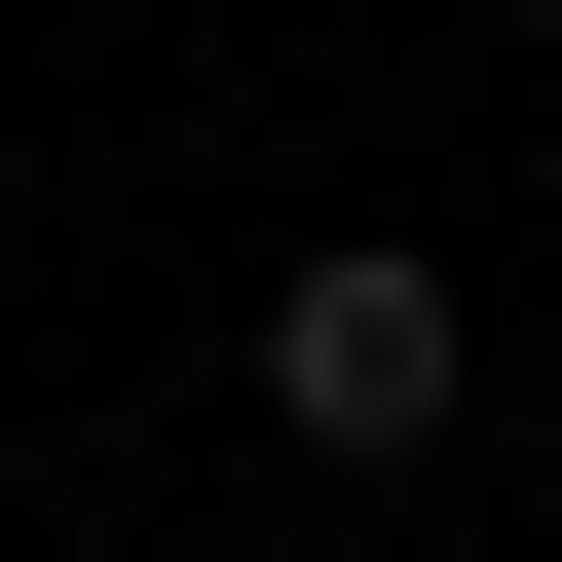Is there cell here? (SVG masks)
I'll return each mask as SVG.
<instances>
[{"label": "cell", "mask_w": 562, "mask_h": 562, "mask_svg": "<svg viewBox=\"0 0 562 562\" xmlns=\"http://www.w3.org/2000/svg\"><path fill=\"white\" fill-rule=\"evenodd\" d=\"M262 413H301L338 487H413V450L487 413V301H450L413 225H301V262H262Z\"/></svg>", "instance_id": "6da1fadb"}, {"label": "cell", "mask_w": 562, "mask_h": 562, "mask_svg": "<svg viewBox=\"0 0 562 562\" xmlns=\"http://www.w3.org/2000/svg\"><path fill=\"white\" fill-rule=\"evenodd\" d=\"M487 38H562V0H487Z\"/></svg>", "instance_id": "7a4b0ae2"}]
</instances>
